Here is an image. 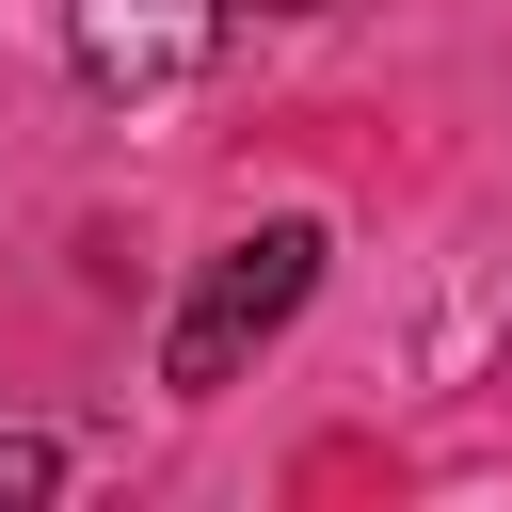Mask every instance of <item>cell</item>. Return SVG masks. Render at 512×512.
Segmentation results:
<instances>
[{
  "label": "cell",
  "instance_id": "6da1fadb",
  "mask_svg": "<svg viewBox=\"0 0 512 512\" xmlns=\"http://www.w3.org/2000/svg\"><path fill=\"white\" fill-rule=\"evenodd\" d=\"M304 288H320V224H304V208L256 224V240H224V256L192 272V304L160 320V384H176V400H224V384L304 320Z\"/></svg>",
  "mask_w": 512,
  "mask_h": 512
},
{
  "label": "cell",
  "instance_id": "7a4b0ae2",
  "mask_svg": "<svg viewBox=\"0 0 512 512\" xmlns=\"http://www.w3.org/2000/svg\"><path fill=\"white\" fill-rule=\"evenodd\" d=\"M224 48V0H64V64L96 80V96H176L192 64Z\"/></svg>",
  "mask_w": 512,
  "mask_h": 512
},
{
  "label": "cell",
  "instance_id": "3957f363",
  "mask_svg": "<svg viewBox=\"0 0 512 512\" xmlns=\"http://www.w3.org/2000/svg\"><path fill=\"white\" fill-rule=\"evenodd\" d=\"M0 496H64V448L48 432H0Z\"/></svg>",
  "mask_w": 512,
  "mask_h": 512
}]
</instances>
